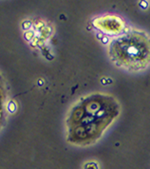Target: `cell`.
Returning a JSON list of instances; mask_svg holds the SVG:
<instances>
[{"label": "cell", "instance_id": "cell-1", "mask_svg": "<svg viewBox=\"0 0 150 169\" xmlns=\"http://www.w3.org/2000/svg\"><path fill=\"white\" fill-rule=\"evenodd\" d=\"M119 114V105L107 95H92L71 110L68 120L69 140L88 144L99 138Z\"/></svg>", "mask_w": 150, "mask_h": 169}, {"label": "cell", "instance_id": "cell-2", "mask_svg": "<svg viewBox=\"0 0 150 169\" xmlns=\"http://www.w3.org/2000/svg\"><path fill=\"white\" fill-rule=\"evenodd\" d=\"M109 56L117 67L128 70H142L150 65V35L131 30L113 39Z\"/></svg>", "mask_w": 150, "mask_h": 169}, {"label": "cell", "instance_id": "cell-3", "mask_svg": "<svg viewBox=\"0 0 150 169\" xmlns=\"http://www.w3.org/2000/svg\"><path fill=\"white\" fill-rule=\"evenodd\" d=\"M94 26L107 34H119L125 28V23L122 19L116 15H106L97 18L93 22Z\"/></svg>", "mask_w": 150, "mask_h": 169}]
</instances>
